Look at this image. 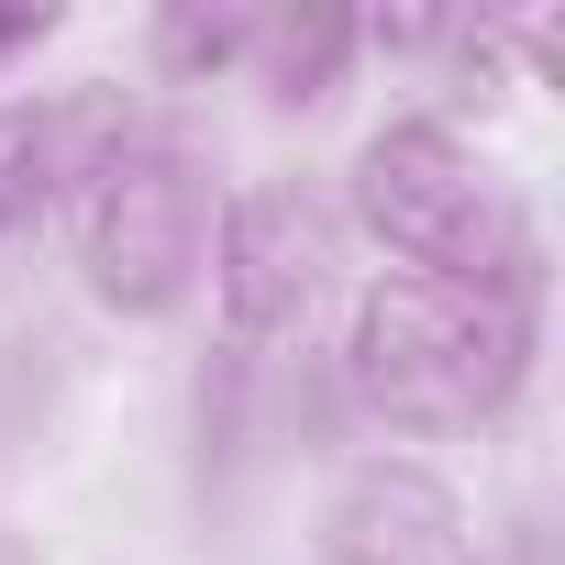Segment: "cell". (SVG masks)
<instances>
[{"label":"cell","mask_w":565,"mask_h":565,"mask_svg":"<svg viewBox=\"0 0 565 565\" xmlns=\"http://www.w3.org/2000/svg\"><path fill=\"white\" fill-rule=\"evenodd\" d=\"M344 211L377 255H399V277L433 289H488V300H543V233L532 211L477 167V145L433 111H399L355 145L344 167Z\"/></svg>","instance_id":"obj_1"},{"label":"cell","mask_w":565,"mask_h":565,"mask_svg":"<svg viewBox=\"0 0 565 565\" xmlns=\"http://www.w3.org/2000/svg\"><path fill=\"white\" fill-rule=\"evenodd\" d=\"M532 344H543V300L377 277L344 322V388L388 433H477L532 388Z\"/></svg>","instance_id":"obj_2"},{"label":"cell","mask_w":565,"mask_h":565,"mask_svg":"<svg viewBox=\"0 0 565 565\" xmlns=\"http://www.w3.org/2000/svg\"><path fill=\"white\" fill-rule=\"evenodd\" d=\"M78 277H89V300L122 311V322H167L200 300V266H211V167L200 145L178 134H145L122 122L100 145V167L78 178Z\"/></svg>","instance_id":"obj_3"},{"label":"cell","mask_w":565,"mask_h":565,"mask_svg":"<svg viewBox=\"0 0 565 565\" xmlns=\"http://www.w3.org/2000/svg\"><path fill=\"white\" fill-rule=\"evenodd\" d=\"M333 255H344V211L300 178H255L211 211V300H222V333L233 355L277 344V333H300L311 300L333 289Z\"/></svg>","instance_id":"obj_4"},{"label":"cell","mask_w":565,"mask_h":565,"mask_svg":"<svg viewBox=\"0 0 565 565\" xmlns=\"http://www.w3.org/2000/svg\"><path fill=\"white\" fill-rule=\"evenodd\" d=\"M311 565H477V521L422 455H355L311 510Z\"/></svg>","instance_id":"obj_5"},{"label":"cell","mask_w":565,"mask_h":565,"mask_svg":"<svg viewBox=\"0 0 565 565\" xmlns=\"http://www.w3.org/2000/svg\"><path fill=\"white\" fill-rule=\"evenodd\" d=\"M122 134V100L89 89H45V100H0V244L34 233L56 200H78V178L100 167V145Z\"/></svg>","instance_id":"obj_6"},{"label":"cell","mask_w":565,"mask_h":565,"mask_svg":"<svg viewBox=\"0 0 565 565\" xmlns=\"http://www.w3.org/2000/svg\"><path fill=\"white\" fill-rule=\"evenodd\" d=\"M355 56H366V45H355V12H255V45H244V67L266 78L277 111L322 100Z\"/></svg>","instance_id":"obj_7"},{"label":"cell","mask_w":565,"mask_h":565,"mask_svg":"<svg viewBox=\"0 0 565 565\" xmlns=\"http://www.w3.org/2000/svg\"><path fill=\"white\" fill-rule=\"evenodd\" d=\"M255 45V12H156V56L178 78H233Z\"/></svg>","instance_id":"obj_8"},{"label":"cell","mask_w":565,"mask_h":565,"mask_svg":"<svg viewBox=\"0 0 565 565\" xmlns=\"http://www.w3.org/2000/svg\"><path fill=\"white\" fill-rule=\"evenodd\" d=\"M56 34V12H0V56H23V45H45Z\"/></svg>","instance_id":"obj_9"}]
</instances>
